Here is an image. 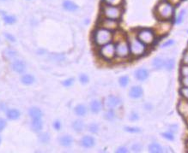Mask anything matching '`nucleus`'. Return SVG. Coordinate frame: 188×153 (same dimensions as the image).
<instances>
[{"label":"nucleus","instance_id":"37998d69","mask_svg":"<svg viewBox=\"0 0 188 153\" xmlns=\"http://www.w3.org/2000/svg\"><path fill=\"white\" fill-rule=\"evenodd\" d=\"M179 92H180V94L183 96L186 99L188 100V87L184 86L183 88H181V89L179 90Z\"/></svg>","mask_w":188,"mask_h":153},{"label":"nucleus","instance_id":"8fccbe9b","mask_svg":"<svg viewBox=\"0 0 188 153\" xmlns=\"http://www.w3.org/2000/svg\"><path fill=\"white\" fill-rule=\"evenodd\" d=\"M174 43V41L173 40V39H170V40H168V41H166L165 43L162 45V48H165L167 47V46H170V45H172Z\"/></svg>","mask_w":188,"mask_h":153},{"label":"nucleus","instance_id":"f704fd0d","mask_svg":"<svg viewBox=\"0 0 188 153\" xmlns=\"http://www.w3.org/2000/svg\"><path fill=\"white\" fill-rule=\"evenodd\" d=\"M125 131L131 133V134H137V133H140L141 129L137 127H125Z\"/></svg>","mask_w":188,"mask_h":153},{"label":"nucleus","instance_id":"ddd939ff","mask_svg":"<svg viewBox=\"0 0 188 153\" xmlns=\"http://www.w3.org/2000/svg\"><path fill=\"white\" fill-rule=\"evenodd\" d=\"M144 94V90L140 86H132L129 91V96L131 98H140Z\"/></svg>","mask_w":188,"mask_h":153},{"label":"nucleus","instance_id":"c9c22d12","mask_svg":"<svg viewBox=\"0 0 188 153\" xmlns=\"http://www.w3.org/2000/svg\"><path fill=\"white\" fill-rule=\"evenodd\" d=\"M79 81L82 83V85H85L87 84L89 81V78L88 76L86 74H81L80 76H79Z\"/></svg>","mask_w":188,"mask_h":153},{"label":"nucleus","instance_id":"1a4fd4ad","mask_svg":"<svg viewBox=\"0 0 188 153\" xmlns=\"http://www.w3.org/2000/svg\"><path fill=\"white\" fill-rule=\"evenodd\" d=\"M121 105V98L115 95H109L105 99V105L107 109H114Z\"/></svg>","mask_w":188,"mask_h":153},{"label":"nucleus","instance_id":"7c9ffc66","mask_svg":"<svg viewBox=\"0 0 188 153\" xmlns=\"http://www.w3.org/2000/svg\"><path fill=\"white\" fill-rule=\"evenodd\" d=\"M119 83L122 87H125V86H128L129 84V77L127 75H124V76H121L119 79Z\"/></svg>","mask_w":188,"mask_h":153},{"label":"nucleus","instance_id":"5701e85b","mask_svg":"<svg viewBox=\"0 0 188 153\" xmlns=\"http://www.w3.org/2000/svg\"><path fill=\"white\" fill-rule=\"evenodd\" d=\"M74 112H75V114L78 115V116H84V115H86V114H87L88 109L86 105L81 104V105H77L75 107Z\"/></svg>","mask_w":188,"mask_h":153},{"label":"nucleus","instance_id":"5fc2aeb1","mask_svg":"<svg viewBox=\"0 0 188 153\" xmlns=\"http://www.w3.org/2000/svg\"><path fill=\"white\" fill-rule=\"evenodd\" d=\"M1 1H5V0H1Z\"/></svg>","mask_w":188,"mask_h":153},{"label":"nucleus","instance_id":"de8ad7c7","mask_svg":"<svg viewBox=\"0 0 188 153\" xmlns=\"http://www.w3.org/2000/svg\"><path fill=\"white\" fill-rule=\"evenodd\" d=\"M139 119V116H138V114L136 113V112H132L130 115V120L131 121H137V120Z\"/></svg>","mask_w":188,"mask_h":153},{"label":"nucleus","instance_id":"423d86ee","mask_svg":"<svg viewBox=\"0 0 188 153\" xmlns=\"http://www.w3.org/2000/svg\"><path fill=\"white\" fill-rule=\"evenodd\" d=\"M116 56L120 58H125L130 55V46L125 39L118 41L115 45Z\"/></svg>","mask_w":188,"mask_h":153},{"label":"nucleus","instance_id":"7ed1b4c3","mask_svg":"<svg viewBox=\"0 0 188 153\" xmlns=\"http://www.w3.org/2000/svg\"><path fill=\"white\" fill-rule=\"evenodd\" d=\"M123 14V10L120 6L104 5L101 8V15L104 18L112 20H120Z\"/></svg>","mask_w":188,"mask_h":153},{"label":"nucleus","instance_id":"473e14b6","mask_svg":"<svg viewBox=\"0 0 188 153\" xmlns=\"http://www.w3.org/2000/svg\"><path fill=\"white\" fill-rule=\"evenodd\" d=\"M88 130L91 133V134H97L99 132V126L96 123H91L89 125Z\"/></svg>","mask_w":188,"mask_h":153},{"label":"nucleus","instance_id":"b1692460","mask_svg":"<svg viewBox=\"0 0 188 153\" xmlns=\"http://www.w3.org/2000/svg\"><path fill=\"white\" fill-rule=\"evenodd\" d=\"M72 128L76 133H81L84 129V123L82 120H76L72 123Z\"/></svg>","mask_w":188,"mask_h":153},{"label":"nucleus","instance_id":"9d476101","mask_svg":"<svg viewBox=\"0 0 188 153\" xmlns=\"http://www.w3.org/2000/svg\"><path fill=\"white\" fill-rule=\"evenodd\" d=\"M100 28H106L109 31H114L119 28V22L116 20L104 18V19L101 20V22H100Z\"/></svg>","mask_w":188,"mask_h":153},{"label":"nucleus","instance_id":"a211bd4d","mask_svg":"<svg viewBox=\"0 0 188 153\" xmlns=\"http://www.w3.org/2000/svg\"><path fill=\"white\" fill-rule=\"evenodd\" d=\"M63 8L67 11L74 12L78 10V5L75 4L71 0H64L63 2Z\"/></svg>","mask_w":188,"mask_h":153},{"label":"nucleus","instance_id":"58836bf2","mask_svg":"<svg viewBox=\"0 0 188 153\" xmlns=\"http://www.w3.org/2000/svg\"><path fill=\"white\" fill-rule=\"evenodd\" d=\"M180 75L183 77L188 76V65L185 64V65L181 66V68H180Z\"/></svg>","mask_w":188,"mask_h":153},{"label":"nucleus","instance_id":"c85d7f7f","mask_svg":"<svg viewBox=\"0 0 188 153\" xmlns=\"http://www.w3.org/2000/svg\"><path fill=\"white\" fill-rule=\"evenodd\" d=\"M50 134L47 133H41L39 135V141L42 144H47L50 141Z\"/></svg>","mask_w":188,"mask_h":153},{"label":"nucleus","instance_id":"72a5a7b5","mask_svg":"<svg viewBox=\"0 0 188 153\" xmlns=\"http://www.w3.org/2000/svg\"><path fill=\"white\" fill-rule=\"evenodd\" d=\"M164 67L166 68L167 70L169 71H171L174 67V59H169L165 62V66Z\"/></svg>","mask_w":188,"mask_h":153},{"label":"nucleus","instance_id":"aec40b11","mask_svg":"<svg viewBox=\"0 0 188 153\" xmlns=\"http://www.w3.org/2000/svg\"><path fill=\"white\" fill-rule=\"evenodd\" d=\"M31 128L34 131V133H40L41 130L43 129V122L41 119H35L32 120L31 122Z\"/></svg>","mask_w":188,"mask_h":153},{"label":"nucleus","instance_id":"a18cd8bd","mask_svg":"<svg viewBox=\"0 0 188 153\" xmlns=\"http://www.w3.org/2000/svg\"><path fill=\"white\" fill-rule=\"evenodd\" d=\"M5 37L8 40H10V42H15L16 41V38H15V37L12 35V34H9V33H5Z\"/></svg>","mask_w":188,"mask_h":153},{"label":"nucleus","instance_id":"f3484780","mask_svg":"<svg viewBox=\"0 0 188 153\" xmlns=\"http://www.w3.org/2000/svg\"><path fill=\"white\" fill-rule=\"evenodd\" d=\"M21 116V112L17 109H8L6 110V117L10 121L18 120Z\"/></svg>","mask_w":188,"mask_h":153},{"label":"nucleus","instance_id":"4c0bfd02","mask_svg":"<svg viewBox=\"0 0 188 153\" xmlns=\"http://www.w3.org/2000/svg\"><path fill=\"white\" fill-rule=\"evenodd\" d=\"M74 83V78H68L65 81H64L62 82L63 86H65V87H70Z\"/></svg>","mask_w":188,"mask_h":153},{"label":"nucleus","instance_id":"39448f33","mask_svg":"<svg viewBox=\"0 0 188 153\" xmlns=\"http://www.w3.org/2000/svg\"><path fill=\"white\" fill-rule=\"evenodd\" d=\"M99 54L101 58H104L105 60H108V61L112 60L116 56L115 45L110 42L105 45H102L100 48Z\"/></svg>","mask_w":188,"mask_h":153},{"label":"nucleus","instance_id":"2eb2a0df","mask_svg":"<svg viewBox=\"0 0 188 153\" xmlns=\"http://www.w3.org/2000/svg\"><path fill=\"white\" fill-rule=\"evenodd\" d=\"M29 115L32 120L41 119L43 116V112L38 107H31L29 110Z\"/></svg>","mask_w":188,"mask_h":153},{"label":"nucleus","instance_id":"dca6fc26","mask_svg":"<svg viewBox=\"0 0 188 153\" xmlns=\"http://www.w3.org/2000/svg\"><path fill=\"white\" fill-rule=\"evenodd\" d=\"M89 109H90V111L93 114H98L102 110V103L98 99H94L90 103Z\"/></svg>","mask_w":188,"mask_h":153},{"label":"nucleus","instance_id":"864d4df0","mask_svg":"<svg viewBox=\"0 0 188 153\" xmlns=\"http://www.w3.org/2000/svg\"><path fill=\"white\" fill-rule=\"evenodd\" d=\"M1 142H2V138H1V136H0V145H1Z\"/></svg>","mask_w":188,"mask_h":153},{"label":"nucleus","instance_id":"cd10ccee","mask_svg":"<svg viewBox=\"0 0 188 153\" xmlns=\"http://www.w3.org/2000/svg\"><path fill=\"white\" fill-rule=\"evenodd\" d=\"M104 117H105V119H106V121H113V120L115 119L116 117L114 110H113V109H108V110L105 113V116H104Z\"/></svg>","mask_w":188,"mask_h":153},{"label":"nucleus","instance_id":"393cba45","mask_svg":"<svg viewBox=\"0 0 188 153\" xmlns=\"http://www.w3.org/2000/svg\"><path fill=\"white\" fill-rule=\"evenodd\" d=\"M152 65L155 69H161L165 66V61L162 58H155L152 61Z\"/></svg>","mask_w":188,"mask_h":153},{"label":"nucleus","instance_id":"09e8293b","mask_svg":"<svg viewBox=\"0 0 188 153\" xmlns=\"http://www.w3.org/2000/svg\"><path fill=\"white\" fill-rule=\"evenodd\" d=\"M182 62H183L184 64L188 65V51L185 52V53H184L183 58H182Z\"/></svg>","mask_w":188,"mask_h":153},{"label":"nucleus","instance_id":"a19ab883","mask_svg":"<svg viewBox=\"0 0 188 153\" xmlns=\"http://www.w3.org/2000/svg\"><path fill=\"white\" fill-rule=\"evenodd\" d=\"M6 126H7V121H6V120H5V118L0 117V133L3 132V131L5 129Z\"/></svg>","mask_w":188,"mask_h":153},{"label":"nucleus","instance_id":"f8f14e48","mask_svg":"<svg viewBox=\"0 0 188 153\" xmlns=\"http://www.w3.org/2000/svg\"><path fill=\"white\" fill-rule=\"evenodd\" d=\"M80 143H81V145H82V147H84V148L86 149H89L95 146V145H96V139H95L94 137H92V136L85 135V136H83L82 139H81Z\"/></svg>","mask_w":188,"mask_h":153},{"label":"nucleus","instance_id":"603ef678","mask_svg":"<svg viewBox=\"0 0 188 153\" xmlns=\"http://www.w3.org/2000/svg\"><path fill=\"white\" fill-rule=\"evenodd\" d=\"M167 1H168L169 3H170L173 6H176V5H178L180 3L181 0H167Z\"/></svg>","mask_w":188,"mask_h":153},{"label":"nucleus","instance_id":"412c9836","mask_svg":"<svg viewBox=\"0 0 188 153\" xmlns=\"http://www.w3.org/2000/svg\"><path fill=\"white\" fill-rule=\"evenodd\" d=\"M34 81H35V78L34 75H32L30 74H26L21 77V82L25 86H30V85L34 84Z\"/></svg>","mask_w":188,"mask_h":153},{"label":"nucleus","instance_id":"e433bc0d","mask_svg":"<svg viewBox=\"0 0 188 153\" xmlns=\"http://www.w3.org/2000/svg\"><path fill=\"white\" fill-rule=\"evenodd\" d=\"M185 12H186V10H182L180 12H179V15L177 16V18H176V21H175V23L176 24H180L182 22H183L184 20V16H185Z\"/></svg>","mask_w":188,"mask_h":153},{"label":"nucleus","instance_id":"4468645a","mask_svg":"<svg viewBox=\"0 0 188 153\" xmlns=\"http://www.w3.org/2000/svg\"><path fill=\"white\" fill-rule=\"evenodd\" d=\"M135 77L139 81H144L149 77V71L144 68H138L135 71Z\"/></svg>","mask_w":188,"mask_h":153},{"label":"nucleus","instance_id":"a878e982","mask_svg":"<svg viewBox=\"0 0 188 153\" xmlns=\"http://www.w3.org/2000/svg\"><path fill=\"white\" fill-rule=\"evenodd\" d=\"M149 151L151 153L162 152V147L158 143H151L149 145Z\"/></svg>","mask_w":188,"mask_h":153},{"label":"nucleus","instance_id":"9b49d317","mask_svg":"<svg viewBox=\"0 0 188 153\" xmlns=\"http://www.w3.org/2000/svg\"><path fill=\"white\" fill-rule=\"evenodd\" d=\"M12 70L17 74H23L26 70V63L23 60H14L11 63Z\"/></svg>","mask_w":188,"mask_h":153},{"label":"nucleus","instance_id":"20e7f679","mask_svg":"<svg viewBox=\"0 0 188 153\" xmlns=\"http://www.w3.org/2000/svg\"><path fill=\"white\" fill-rule=\"evenodd\" d=\"M129 46H130V52L134 57H140L144 55V53L146 51V45L142 41H140L138 38H131Z\"/></svg>","mask_w":188,"mask_h":153},{"label":"nucleus","instance_id":"f03ea898","mask_svg":"<svg viewBox=\"0 0 188 153\" xmlns=\"http://www.w3.org/2000/svg\"><path fill=\"white\" fill-rule=\"evenodd\" d=\"M113 34L112 31H109L103 28H99L94 32V42L96 43L98 46H102L106 44L110 43L113 40Z\"/></svg>","mask_w":188,"mask_h":153},{"label":"nucleus","instance_id":"0eeeda50","mask_svg":"<svg viewBox=\"0 0 188 153\" xmlns=\"http://www.w3.org/2000/svg\"><path fill=\"white\" fill-rule=\"evenodd\" d=\"M172 28V23L169 21H160L155 26V28L153 29L155 35L156 34L157 36H164L169 34L170 29Z\"/></svg>","mask_w":188,"mask_h":153},{"label":"nucleus","instance_id":"f257e3e1","mask_svg":"<svg viewBox=\"0 0 188 153\" xmlns=\"http://www.w3.org/2000/svg\"><path fill=\"white\" fill-rule=\"evenodd\" d=\"M155 15L159 21H169L174 14V7L167 0H162L155 8Z\"/></svg>","mask_w":188,"mask_h":153},{"label":"nucleus","instance_id":"2f4dec72","mask_svg":"<svg viewBox=\"0 0 188 153\" xmlns=\"http://www.w3.org/2000/svg\"><path fill=\"white\" fill-rule=\"evenodd\" d=\"M105 5H114V6H120L123 3V0H103Z\"/></svg>","mask_w":188,"mask_h":153},{"label":"nucleus","instance_id":"4be33fe9","mask_svg":"<svg viewBox=\"0 0 188 153\" xmlns=\"http://www.w3.org/2000/svg\"><path fill=\"white\" fill-rule=\"evenodd\" d=\"M179 113L183 115L185 118L188 117V103L186 101H180L178 105Z\"/></svg>","mask_w":188,"mask_h":153},{"label":"nucleus","instance_id":"49530a36","mask_svg":"<svg viewBox=\"0 0 188 153\" xmlns=\"http://www.w3.org/2000/svg\"><path fill=\"white\" fill-rule=\"evenodd\" d=\"M117 153H126L128 152V149L126 148L125 146H120L116 150Z\"/></svg>","mask_w":188,"mask_h":153},{"label":"nucleus","instance_id":"c03bdc74","mask_svg":"<svg viewBox=\"0 0 188 153\" xmlns=\"http://www.w3.org/2000/svg\"><path fill=\"white\" fill-rule=\"evenodd\" d=\"M61 122L58 121V120H56V121H54L53 123V128L55 130H57V131H59L60 130V128H61Z\"/></svg>","mask_w":188,"mask_h":153},{"label":"nucleus","instance_id":"3c124183","mask_svg":"<svg viewBox=\"0 0 188 153\" xmlns=\"http://www.w3.org/2000/svg\"><path fill=\"white\" fill-rule=\"evenodd\" d=\"M181 83L184 86L186 87H188V76L187 77H183L181 79Z\"/></svg>","mask_w":188,"mask_h":153},{"label":"nucleus","instance_id":"6ab92c4d","mask_svg":"<svg viewBox=\"0 0 188 153\" xmlns=\"http://www.w3.org/2000/svg\"><path fill=\"white\" fill-rule=\"evenodd\" d=\"M59 145L64 147H69L73 143V138L71 135H63L58 139Z\"/></svg>","mask_w":188,"mask_h":153},{"label":"nucleus","instance_id":"6e6552de","mask_svg":"<svg viewBox=\"0 0 188 153\" xmlns=\"http://www.w3.org/2000/svg\"><path fill=\"white\" fill-rule=\"evenodd\" d=\"M138 38L145 45H151L154 42V31L150 28H143L138 34Z\"/></svg>","mask_w":188,"mask_h":153},{"label":"nucleus","instance_id":"ea45409f","mask_svg":"<svg viewBox=\"0 0 188 153\" xmlns=\"http://www.w3.org/2000/svg\"><path fill=\"white\" fill-rule=\"evenodd\" d=\"M142 149H143V146L140 143H135L131 145V150L135 152H139L142 151Z\"/></svg>","mask_w":188,"mask_h":153},{"label":"nucleus","instance_id":"79ce46f5","mask_svg":"<svg viewBox=\"0 0 188 153\" xmlns=\"http://www.w3.org/2000/svg\"><path fill=\"white\" fill-rule=\"evenodd\" d=\"M162 135L163 136V138H165L166 139H168V140H170V141H172V140H174V135H173V134H172V133L166 132V133H162Z\"/></svg>","mask_w":188,"mask_h":153},{"label":"nucleus","instance_id":"bb28decb","mask_svg":"<svg viewBox=\"0 0 188 153\" xmlns=\"http://www.w3.org/2000/svg\"><path fill=\"white\" fill-rule=\"evenodd\" d=\"M4 19V22L5 23L8 24V25H11V24H14L16 22V18L15 15H7L5 14L3 17Z\"/></svg>","mask_w":188,"mask_h":153},{"label":"nucleus","instance_id":"c756f323","mask_svg":"<svg viewBox=\"0 0 188 153\" xmlns=\"http://www.w3.org/2000/svg\"><path fill=\"white\" fill-rule=\"evenodd\" d=\"M16 56H17V52L12 49H8L5 52V57L7 59H14Z\"/></svg>","mask_w":188,"mask_h":153}]
</instances>
